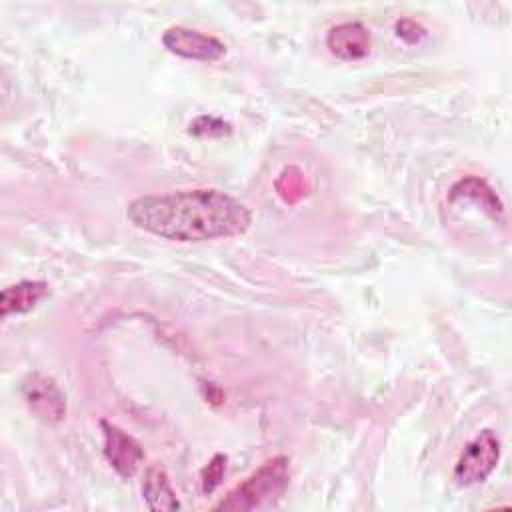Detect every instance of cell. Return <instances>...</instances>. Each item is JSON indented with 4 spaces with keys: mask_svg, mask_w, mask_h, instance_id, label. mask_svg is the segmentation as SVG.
I'll return each mask as SVG.
<instances>
[{
    "mask_svg": "<svg viewBox=\"0 0 512 512\" xmlns=\"http://www.w3.org/2000/svg\"><path fill=\"white\" fill-rule=\"evenodd\" d=\"M100 428L104 434V456L108 464L122 478H132L144 462V448L136 438L108 420H100Z\"/></svg>",
    "mask_w": 512,
    "mask_h": 512,
    "instance_id": "cell-6",
    "label": "cell"
},
{
    "mask_svg": "<svg viewBox=\"0 0 512 512\" xmlns=\"http://www.w3.org/2000/svg\"><path fill=\"white\" fill-rule=\"evenodd\" d=\"M226 462H228V456L218 452L210 458V462L200 470V484H202V492L208 496L212 494L218 484L222 482L224 478V472H226Z\"/></svg>",
    "mask_w": 512,
    "mask_h": 512,
    "instance_id": "cell-11",
    "label": "cell"
},
{
    "mask_svg": "<svg viewBox=\"0 0 512 512\" xmlns=\"http://www.w3.org/2000/svg\"><path fill=\"white\" fill-rule=\"evenodd\" d=\"M50 292L48 282L44 280H20L10 284L0 294V314L6 320L12 314H24L38 306Z\"/></svg>",
    "mask_w": 512,
    "mask_h": 512,
    "instance_id": "cell-8",
    "label": "cell"
},
{
    "mask_svg": "<svg viewBox=\"0 0 512 512\" xmlns=\"http://www.w3.org/2000/svg\"><path fill=\"white\" fill-rule=\"evenodd\" d=\"M188 132L194 134V136H208V138H214V136L230 134V132H232V126H230L228 122H224L222 118H216V116H198L196 120L190 122Z\"/></svg>",
    "mask_w": 512,
    "mask_h": 512,
    "instance_id": "cell-12",
    "label": "cell"
},
{
    "mask_svg": "<svg viewBox=\"0 0 512 512\" xmlns=\"http://www.w3.org/2000/svg\"><path fill=\"white\" fill-rule=\"evenodd\" d=\"M396 34L402 38V40H406V42H418L426 32H424V28L418 24V22H414V20H410V18H402V20H398L396 22Z\"/></svg>",
    "mask_w": 512,
    "mask_h": 512,
    "instance_id": "cell-13",
    "label": "cell"
},
{
    "mask_svg": "<svg viewBox=\"0 0 512 512\" xmlns=\"http://www.w3.org/2000/svg\"><path fill=\"white\" fill-rule=\"evenodd\" d=\"M162 44L170 54L196 62H216L226 54V44L220 38L188 26L166 28Z\"/></svg>",
    "mask_w": 512,
    "mask_h": 512,
    "instance_id": "cell-4",
    "label": "cell"
},
{
    "mask_svg": "<svg viewBox=\"0 0 512 512\" xmlns=\"http://www.w3.org/2000/svg\"><path fill=\"white\" fill-rule=\"evenodd\" d=\"M292 478V466L288 456H274L260 464L250 476L236 484L220 502L214 504V510L224 512H250L276 506Z\"/></svg>",
    "mask_w": 512,
    "mask_h": 512,
    "instance_id": "cell-2",
    "label": "cell"
},
{
    "mask_svg": "<svg viewBox=\"0 0 512 512\" xmlns=\"http://www.w3.org/2000/svg\"><path fill=\"white\" fill-rule=\"evenodd\" d=\"M22 396L28 410L46 424H58L66 416V396L58 384L40 372H32L22 382Z\"/></svg>",
    "mask_w": 512,
    "mask_h": 512,
    "instance_id": "cell-5",
    "label": "cell"
},
{
    "mask_svg": "<svg viewBox=\"0 0 512 512\" xmlns=\"http://www.w3.org/2000/svg\"><path fill=\"white\" fill-rule=\"evenodd\" d=\"M126 216L138 230L172 242H208L244 234L252 214L218 188H188L134 198Z\"/></svg>",
    "mask_w": 512,
    "mask_h": 512,
    "instance_id": "cell-1",
    "label": "cell"
},
{
    "mask_svg": "<svg viewBox=\"0 0 512 512\" xmlns=\"http://www.w3.org/2000/svg\"><path fill=\"white\" fill-rule=\"evenodd\" d=\"M370 46V30L358 20L336 24L326 34V48L340 60H360L368 56Z\"/></svg>",
    "mask_w": 512,
    "mask_h": 512,
    "instance_id": "cell-7",
    "label": "cell"
},
{
    "mask_svg": "<svg viewBox=\"0 0 512 512\" xmlns=\"http://www.w3.org/2000/svg\"><path fill=\"white\" fill-rule=\"evenodd\" d=\"M502 454L500 438L494 430H482L460 452L454 464V480L458 486H474L484 482L498 466Z\"/></svg>",
    "mask_w": 512,
    "mask_h": 512,
    "instance_id": "cell-3",
    "label": "cell"
},
{
    "mask_svg": "<svg viewBox=\"0 0 512 512\" xmlns=\"http://www.w3.org/2000/svg\"><path fill=\"white\" fill-rule=\"evenodd\" d=\"M142 496L144 502L150 510L158 512H170L180 508V500L170 484V478L160 464H152L144 472V482H142Z\"/></svg>",
    "mask_w": 512,
    "mask_h": 512,
    "instance_id": "cell-9",
    "label": "cell"
},
{
    "mask_svg": "<svg viewBox=\"0 0 512 512\" xmlns=\"http://www.w3.org/2000/svg\"><path fill=\"white\" fill-rule=\"evenodd\" d=\"M458 196L474 198L476 202L486 206V210H490L494 216H496V212H502V204H500L498 196L492 192V188H488L486 182H482L478 178H466V180L456 182L450 190V200H454Z\"/></svg>",
    "mask_w": 512,
    "mask_h": 512,
    "instance_id": "cell-10",
    "label": "cell"
}]
</instances>
